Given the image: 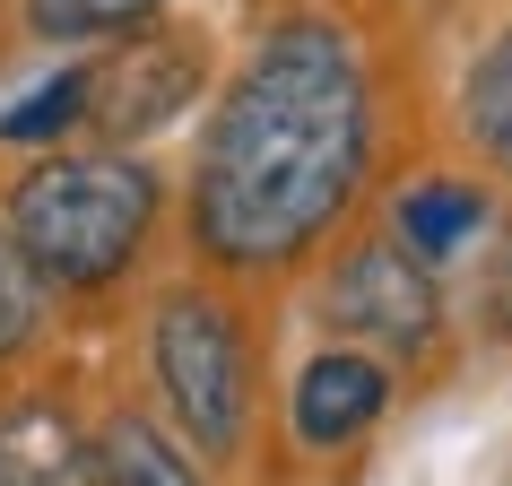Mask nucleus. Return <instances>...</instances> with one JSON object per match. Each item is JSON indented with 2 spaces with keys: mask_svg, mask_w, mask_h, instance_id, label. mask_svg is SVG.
I'll list each match as a JSON object with an SVG mask.
<instances>
[{
  "mask_svg": "<svg viewBox=\"0 0 512 486\" xmlns=\"http://www.w3.org/2000/svg\"><path fill=\"white\" fill-rule=\"evenodd\" d=\"M365 157L374 96L356 44L330 18H278L209 113L191 174V243L235 278L287 270L365 191Z\"/></svg>",
  "mask_w": 512,
  "mask_h": 486,
  "instance_id": "f257e3e1",
  "label": "nucleus"
},
{
  "mask_svg": "<svg viewBox=\"0 0 512 486\" xmlns=\"http://www.w3.org/2000/svg\"><path fill=\"white\" fill-rule=\"evenodd\" d=\"M157 174L131 148H53L9 183V235L61 296H96L131 270L157 235Z\"/></svg>",
  "mask_w": 512,
  "mask_h": 486,
  "instance_id": "f03ea898",
  "label": "nucleus"
},
{
  "mask_svg": "<svg viewBox=\"0 0 512 486\" xmlns=\"http://www.w3.org/2000/svg\"><path fill=\"white\" fill-rule=\"evenodd\" d=\"M148 365H157V391L174 408V426L209 460L235 452L243 417H252V356H243L235 313L217 296H200V287H174L157 304V330H148Z\"/></svg>",
  "mask_w": 512,
  "mask_h": 486,
  "instance_id": "7ed1b4c3",
  "label": "nucleus"
},
{
  "mask_svg": "<svg viewBox=\"0 0 512 486\" xmlns=\"http://www.w3.org/2000/svg\"><path fill=\"white\" fill-rule=\"evenodd\" d=\"M330 322L365 339V348H391V356H417L434 348V330H443V296H434V270L408 252L400 235H356L339 252V270L322 287Z\"/></svg>",
  "mask_w": 512,
  "mask_h": 486,
  "instance_id": "20e7f679",
  "label": "nucleus"
},
{
  "mask_svg": "<svg viewBox=\"0 0 512 486\" xmlns=\"http://www.w3.org/2000/svg\"><path fill=\"white\" fill-rule=\"evenodd\" d=\"M200 79H209V44L183 27H148L131 44H113V61H96V105H87V131L131 148V139L165 131L183 105H200Z\"/></svg>",
  "mask_w": 512,
  "mask_h": 486,
  "instance_id": "39448f33",
  "label": "nucleus"
},
{
  "mask_svg": "<svg viewBox=\"0 0 512 486\" xmlns=\"http://www.w3.org/2000/svg\"><path fill=\"white\" fill-rule=\"evenodd\" d=\"M391 408V365L374 348H322L296 374V400H287V426H296L304 452H339Z\"/></svg>",
  "mask_w": 512,
  "mask_h": 486,
  "instance_id": "423d86ee",
  "label": "nucleus"
},
{
  "mask_svg": "<svg viewBox=\"0 0 512 486\" xmlns=\"http://www.w3.org/2000/svg\"><path fill=\"white\" fill-rule=\"evenodd\" d=\"M0 486H96V434L61 400H27L0 417Z\"/></svg>",
  "mask_w": 512,
  "mask_h": 486,
  "instance_id": "0eeeda50",
  "label": "nucleus"
},
{
  "mask_svg": "<svg viewBox=\"0 0 512 486\" xmlns=\"http://www.w3.org/2000/svg\"><path fill=\"white\" fill-rule=\"evenodd\" d=\"M486 226V191L478 183H452V174H426V183L400 191V209H391V235L417 252V261H452V252H469Z\"/></svg>",
  "mask_w": 512,
  "mask_h": 486,
  "instance_id": "6e6552de",
  "label": "nucleus"
},
{
  "mask_svg": "<svg viewBox=\"0 0 512 486\" xmlns=\"http://www.w3.org/2000/svg\"><path fill=\"white\" fill-rule=\"evenodd\" d=\"M96 486H200V469H191V452L165 443L139 408H122V417L96 426Z\"/></svg>",
  "mask_w": 512,
  "mask_h": 486,
  "instance_id": "1a4fd4ad",
  "label": "nucleus"
},
{
  "mask_svg": "<svg viewBox=\"0 0 512 486\" xmlns=\"http://www.w3.org/2000/svg\"><path fill=\"white\" fill-rule=\"evenodd\" d=\"M460 131H469V148L495 174H512V27L469 61V79H460Z\"/></svg>",
  "mask_w": 512,
  "mask_h": 486,
  "instance_id": "9d476101",
  "label": "nucleus"
},
{
  "mask_svg": "<svg viewBox=\"0 0 512 486\" xmlns=\"http://www.w3.org/2000/svg\"><path fill=\"white\" fill-rule=\"evenodd\" d=\"M165 27V0H27V35L44 44H131Z\"/></svg>",
  "mask_w": 512,
  "mask_h": 486,
  "instance_id": "9b49d317",
  "label": "nucleus"
},
{
  "mask_svg": "<svg viewBox=\"0 0 512 486\" xmlns=\"http://www.w3.org/2000/svg\"><path fill=\"white\" fill-rule=\"evenodd\" d=\"M44 270L27 261V243L9 235V217H0V365H18V356L44 339Z\"/></svg>",
  "mask_w": 512,
  "mask_h": 486,
  "instance_id": "f8f14e48",
  "label": "nucleus"
},
{
  "mask_svg": "<svg viewBox=\"0 0 512 486\" xmlns=\"http://www.w3.org/2000/svg\"><path fill=\"white\" fill-rule=\"evenodd\" d=\"M87 105H96V61H79V70L44 79L27 105H9V113H0V139H18V148L61 139V131H79V122H87Z\"/></svg>",
  "mask_w": 512,
  "mask_h": 486,
  "instance_id": "ddd939ff",
  "label": "nucleus"
}]
</instances>
